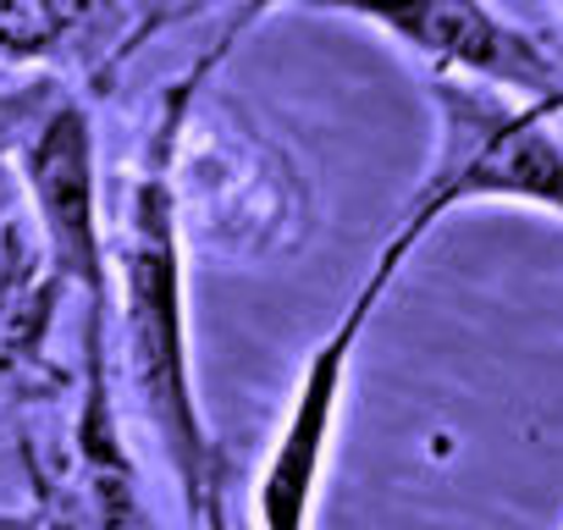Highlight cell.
<instances>
[{"instance_id": "cell-1", "label": "cell", "mask_w": 563, "mask_h": 530, "mask_svg": "<svg viewBox=\"0 0 563 530\" xmlns=\"http://www.w3.org/2000/svg\"><path fill=\"white\" fill-rule=\"evenodd\" d=\"M122 316H128V360L139 404L166 442L183 492L194 508H205L210 492V442L194 404V371H188V321H183V254H177V205H172V172L150 166L128 205V238H122Z\"/></svg>"}, {"instance_id": "cell-2", "label": "cell", "mask_w": 563, "mask_h": 530, "mask_svg": "<svg viewBox=\"0 0 563 530\" xmlns=\"http://www.w3.org/2000/svg\"><path fill=\"white\" fill-rule=\"evenodd\" d=\"M431 111L437 155L404 216L409 232L426 238L459 205H530L563 221V117L448 78H431Z\"/></svg>"}, {"instance_id": "cell-3", "label": "cell", "mask_w": 563, "mask_h": 530, "mask_svg": "<svg viewBox=\"0 0 563 530\" xmlns=\"http://www.w3.org/2000/svg\"><path fill=\"white\" fill-rule=\"evenodd\" d=\"M415 243H420V232H409V227L393 232V243L382 249L376 272L365 277V288L349 305V316L305 360L294 404H288V415H282L276 442L265 453V470L254 481V519H260V530H310L316 497H321V475L332 464V437H338V420H343V393H349V371H354L360 338H365L382 294L404 272V260L415 254Z\"/></svg>"}, {"instance_id": "cell-4", "label": "cell", "mask_w": 563, "mask_h": 530, "mask_svg": "<svg viewBox=\"0 0 563 530\" xmlns=\"http://www.w3.org/2000/svg\"><path fill=\"white\" fill-rule=\"evenodd\" d=\"M354 23L393 34L431 67V78L563 117V51L508 12L470 7V0H426V7H371L354 12Z\"/></svg>"}, {"instance_id": "cell-5", "label": "cell", "mask_w": 563, "mask_h": 530, "mask_svg": "<svg viewBox=\"0 0 563 530\" xmlns=\"http://www.w3.org/2000/svg\"><path fill=\"white\" fill-rule=\"evenodd\" d=\"M34 205H40V227H45V249L62 277H73L95 316L106 305V249H100V227H95V139H89V117L78 106H62L45 117L40 139L23 155Z\"/></svg>"}, {"instance_id": "cell-6", "label": "cell", "mask_w": 563, "mask_h": 530, "mask_svg": "<svg viewBox=\"0 0 563 530\" xmlns=\"http://www.w3.org/2000/svg\"><path fill=\"white\" fill-rule=\"evenodd\" d=\"M89 7H56V0H0V56L40 62L56 56L78 29H89Z\"/></svg>"}, {"instance_id": "cell-7", "label": "cell", "mask_w": 563, "mask_h": 530, "mask_svg": "<svg viewBox=\"0 0 563 530\" xmlns=\"http://www.w3.org/2000/svg\"><path fill=\"white\" fill-rule=\"evenodd\" d=\"M7 205H12V177H7V161H0V216H7Z\"/></svg>"}, {"instance_id": "cell-8", "label": "cell", "mask_w": 563, "mask_h": 530, "mask_svg": "<svg viewBox=\"0 0 563 530\" xmlns=\"http://www.w3.org/2000/svg\"><path fill=\"white\" fill-rule=\"evenodd\" d=\"M0 530H23V525H0Z\"/></svg>"}, {"instance_id": "cell-9", "label": "cell", "mask_w": 563, "mask_h": 530, "mask_svg": "<svg viewBox=\"0 0 563 530\" xmlns=\"http://www.w3.org/2000/svg\"><path fill=\"white\" fill-rule=\"evenodd\" d=\"M558 18H563V12H558Z\"/></svg>"}]
</instances>
